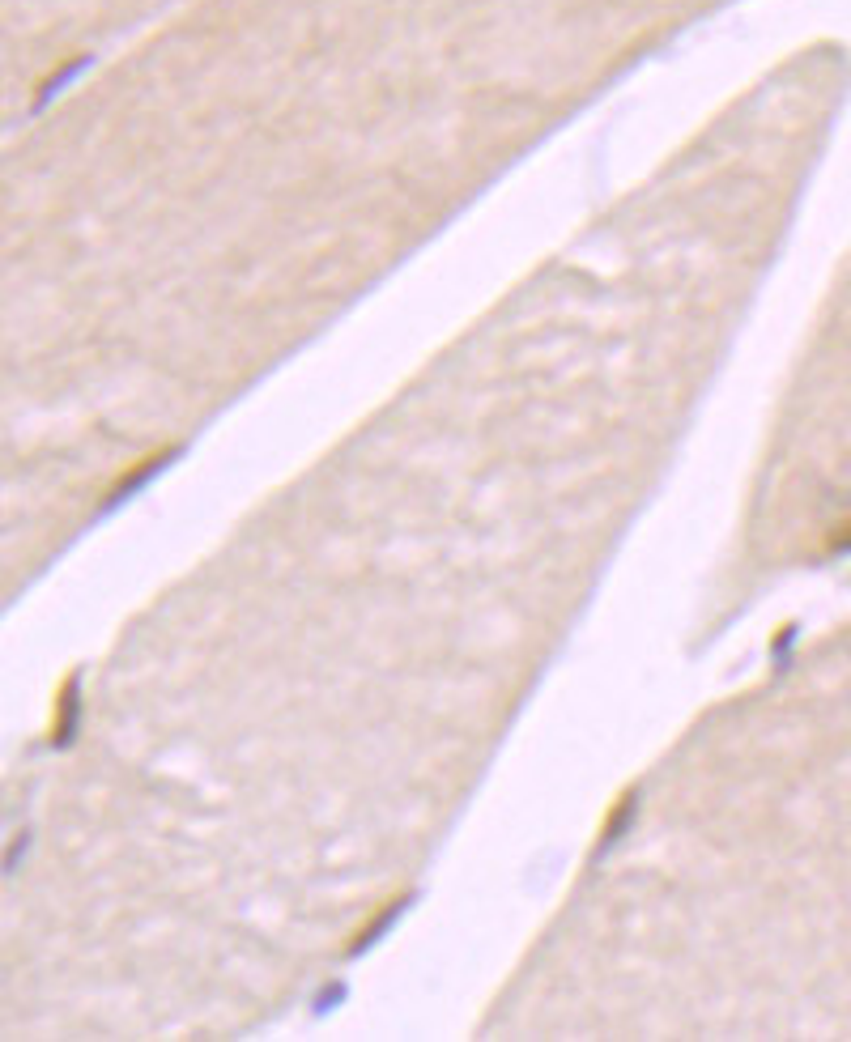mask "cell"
I'll use <instances>...</instances> for the list:
<instances>
[{
	"instance_id": "6da1fadb",
	"label": "cell",
	"mask_w": 851,
	"mask_h": 1042,
	"mask_svg": "<svg viewBox=\"0 0 851 1042\" xmlns=\"http://www.w3.org/2000/svg\"><path fill=\"white\" fill-rule=\"evenodd\" d=\"M77 724H81V681L69 677V685L60 689L56 698V728H52V745L64 749L77 736Z\"/></svg>"
},
{
	"instance_id": "7a4b0ae2",
	"label": "cell",
	"mask_w": 851,
	"mask_h": 1042,
	"mask_svg": "<svg viewBox=\"0 0 851 1042\" xmlns=\"http://www.w3.org/2000/svg\"><path fill=\"white\" fill-rule=\"evenodd\" d=\"M171 460H175V451H166V456H158V460H145L141 468H132V473H128L124 481H115V490L103 498V511H111L115 502H128V498L137 494V490H141V485H145L149 477H158V473H162V468L171 464Z\"/></svg>"
},
{
	"instance_id": "3957f363",
	"label": "cell",
	"mask_w": 851,
	"mask_h": 1042,
	"mask_svg": "<svg viewBox=\"0 0 851 1042\" xmlns=\"http://www.w3.org/2000/svg\"><path fill=\"white\" fill-rule=\"evenodd\" d=\"M830 549H839V553H847V549H851V532H839V536H830Z\"/></svg>"
}]
</instances>
